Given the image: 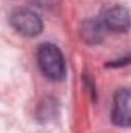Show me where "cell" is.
I'll use <instances>...</instances> for the list:
<instances>
[{"instance_id":"obj_1","label":"cell","mask_w":131,"mask_h":133,"mask_svg":"<svg viewBox=\"0 0 131 133\" xmlns=\"http://www.w3.org/2000/svg\"><path fill=\"white\" fill-rule=\"evenodd\" d=\"M37 64L40 71L51 81H60L65 76V59L62 51L53 43H42L37 50Z\"/></svg>"},{"instance_id":"obj_3","label":"cell","mask_w":131,"mask_h":133,"mask_svg":"<svg viewBox=\"0 0 131 133\" xmlns=\"http://www.w3.org/2000/svg\"><path fill=\"white\" fill-rule=\"evenodd\" d=\"M130 91L128 90H120L114 96V105H113V121L117 125L128 127L131 119L130 111Z\"/></svg>"},{"instance_id":"obj_2","label":"cell","mask_w":131,"mask_h":133,"mask_svg":"<svg viewBox=\"0 0 131 133\" xmlns=\"http://www.w3.org/2000/svg\"><path fill=\"white\" fill-rule=\"evenodd\" d=\"M9 22L17 33L28 36V37H34V36L40 34L42 26H43L39 14L31 9H25V8L12 11V14L9 16Z\"/></svg>"},{"instance_id":"obj_4","label":"cell","mask_w":131,"mask_h":133,"mask_svg":"<svg viewBox=\"0 0 131 133\" xmlns=\"http://www.w3.org/2000/svg\"><path fill=\"white\" fill-rule=\"evenodd\" d=\"M103 23L108 30L111 31H127L130 20H128V11L122 6H114L110 8L105 12Z\"/></svg>"}]
</instances>
